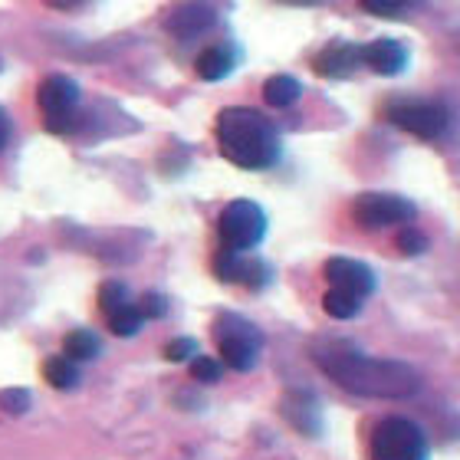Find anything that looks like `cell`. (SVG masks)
<instances>
[{
    "mask_svg": "<svg viewBox=\"0 0 460 460\" xmlns=\"http://www.w3.org/2000/svg\"><path fill=\"white\" fill-rule=\"evenodd\" d=\"M313 358L349 394L411 398L421 388L418 368H411L408 362H394V358H372V355L358 352L349 339H326V342L313 345Z\"/></svg>",
    "mask_w": 460,
    "mask_h": 460,
    "instance_id": "6da1fadb",
    "label": "cell"
},
{
    "mask_svg": "<svg viewBox=\"0 0 460 460\" xmlns=\"http://www.w3.org/2000/svg\"><path fill=\"white\" fill-rule=\"evenodd\" d=\"M214 138L230 164L243 172H267L279 162V132L267 115L247 106H234L217 112L214 119Z\"/></svg>",
    "mask_w": 460,
    "mask_h": 460,
    "instance_id": "7a4b0ae2",
    "label": "cell"
},
{
    "mask_svg": "<svg viewBox=\"0 0 460 460\" xmlns=\"http://www.w3.org/2000/svg\"><path fill=\"white\" fill-rule=\"evenodd\" d=\"M368 457L372 460H428L431 447L428 438L411 418L392 414L375 424L372 438H368Z\"/></svg>",
    "mask_w": 460,
    "mask_h": 460,
    "instance_id": "3957f363",
    "label": "cell"
},
{
    "mask_svg": "<svg viewBox=\"0 0 460 460\" xmlns=\"http://www.w3.org/2000/svg\"><path fill=\"white\" fill-rule=\"evenodd\" d=\"M217 349H221V365L234 368V372H250L260 358L263 349V332H260L250 319L237 316V313H224L214 319L211 326Z\"/></svg>",
    "mask_w": 460,
    "mask_h": 460,
    "instance_id": "277c9868",
    "label": "cell"
},
{
    "mask_svg": "<svg viewBox=\"0 0 460 460\" xmlns=\"http://www.w3.org/2000/svg\"><path fill=\"white\" fill-rule=\"evenodd\" d=\"M267 214L257 201H247V198H237L230 201L221 211V221H217V237H221L224 250H237V253H250L253 247L263 243L267 237Z\"/></svg>",
    "mask_w": 460,
    "mask_h": 460,
    "instance_id": "5b68a950",
    "label": "cell"
},
{
    "mask_svg": "<svg viewBox=\"0 0 460 460\" xmlns=\"http://www.w3.org/2000/svg\"><path fill=\"white\" fill-rule=\"evenodd\" d=\"M385 119L394 128H402V132L414 135V138H424V142H438L451 128L447 106L431 102V99H394L385 109Z\"/></svg>",
    "mask_w": 460,
    "mask_h": 460,
    "instance_id": "8992f818",
    "label": "cell"
},
{
    "mask_svg": "<svg viewBox=\"0 0 460 460\" xmlns=\"http://www.w3.org/2000/svg\"><path fill=\"white\" fill-rule=\"evenodd\" d=\"M37 106H40V115H43L47 132L69 135L79 122V86H76V79L63 76V73H53V76H47L37 89Z\"/></svg>",
    "mask_w": 460,
    "mask_h": 460,
    "instance_id": "52a82bcc",
    "label": "cell"
},
{
    "mask_svg": "<svg viewBox=\"0 0 460 460\" xmlns=\"http://www.w3.org/2000/svg\"><path fill=\"white\" fill-rule=\"evenodd\" d=\"M414 217V204L398 194H358L352 201V221L365 230H382V227H404Z\"/></svg>",
    "mask_w": 460,
    "mask_h": 460,
    "instance_id": "ba28073f",
    "label": "cell"
},
{
    "mask_svg": "<svg viewBox=\"0 0 460 460\" xmlns=\"http://www.w3.org/2000/svg\"><path fill=\"white\" fill-rule=\"evenodd\" d=\"M217 23H221V13H217V7L208 4V0H181V4H174L172 10H164V17H162L164 33H172L174 40L204 37V33H211Z\"/></svg>",
    "mask_w": 460,
    "mask_h": 460,
    "instance_id": "9c48e42d",
    "label": "cell"
},
{
    "mask_svg": "<svg viewBox=\"0 0 460 460\" xmlns=\"http://www.w3.org/2000/svg\"><path fill=\"white\" fill-rule=\"evenodd\" d=\"M211 270L221 283H240V287H247V289H267L270 283H273V270H270V263L243 257V253H237V250H224V253H217Z\"/></svg>",
    "mask_w": 460,
    "mask_h": 460,
    "instance_id": "30bf717a",
    "label": "cell"
},
{
    "mask_svg": "<svg viewBox=\"0 0 460 460\" xmlns=\"http://www.w3.org/2000/svg\"><path fill=\"white\" fill-rule=\"evenodd\" d=\"M323 277L329 279V287L332 289H342V293H349V296L355 299H368L375 293V273L368 263H362V260H349V257H332L326 260V267H323Z\"/></svg>",
    "mask_w": 460,
    "mask_h": 460,
    "instance_id": "8fae6325",
    "label": "cell"
},
{
    "mask_svg": "<svg viewBox=\"0 0 460 460\" xmlns=\"http://www.w3.org/2000/svg\"><path fill=\"white\" fill-rule=\"evenodd\" d=\"M313 69L326 79H349L352 73L362 69V47H358V43L336 40V43L323 47L316 57H313Z\"/></svg>",
    "mask_w": 460,
    "mask_h": 460,
    "instance_id": "7c38bea8",
    "label": "cell"
},
{
    "mask_svg": "<svg viewBox=\"0 0 460 460\" xmlns=\"http://www.w3.org/2000/svg\"><path fill=\"white\" fill-rule=\"evenodd\" d=\"M362 66L378 76H398L408 66V49L398 40H372L368 47H362Z\"/></svg>",
    "mask_w": 460,
    "mask_h": 460,
    "instance_id": "4fadbf2b",
    "label": "cell"
},
{
    "mask_svg": "<svg viewBox=\"0 0 460 460\" xmlns=\"http://www.w3.org/2000/svg\"><path fill=\"white\" fill-rule=\"evenodd\" d=\"M283 418L289 421V428H296L299 434H309V438H316L323 431L319 402L309 392H289L283 402Z\"/></svg>",
    "mask_w": 460,
    "mask_h": 460,
    "instance_id": "5bb4252c",
    "label": "cell"
},
{
    "mask_svg": "<svg viewBox=\"0 0 460 460\" xmlns=\"http://www.w3.org/2000/svg\"><path fill=\"white\" fill-rule=\"evenodd\" d=\"M237 63H240V49L234 43H214V47H208L198 57L194 69H198V76L204 83H221L224 76H230L237 69Z\"/></svg>",
    "mask_w": 460,
    "mask_h": 460,
    "instance_id": "9a60e30c",
    "label": "cell"
},
{
    "mask_svg": "<svg viewBox=\"0 0 460 460\" xmlns=\"http://www.w3.org/2000/svg\"><path fill=\"white\" fill-rule=\"evenodd\" d=\"M299 96H303L299 79L287 76V73L270 76L267 83H263V102H267V106H273V109H289Z\"/></svg>",
    "mask_w": 460,
    "mask_h": 460,
    "instance_id": "2e32d148",
    "label": "cell"
},
{
    "mask_svg": "<svg viewBox=\"0 0 460 460\" xmlns=\"http://www.w3.org/2000/svg\"><path fill=\"white\" fill-rule=\"evenodd\" d=\"M43 375H47V382L53 388L69 392V388L79 385V362H73L69 355H49L47 362H43Z\"/></svg>",
    "mask_w": 460,
    "mask_h": 460,
    "instance_id": "e0dca14e",
    "label": "cell"
},
{
    "mask_svg": "<svg viewBox=\"0 0 460 460\" xmlns=\"http://www.w3.org/2000/svg\"><path fill=\"white\" fill-rule=\"evenodd\" d=\"M63 349L69 355L73 362H93L99 352H102V342H99V336L93 332V329H73L66 339H63Z\"/></svg>",
    "mask_w": 460,
    "mask_h": 460,
    "instance_id": "ac0fdd59",
    "label": "cell"
},
{
    "mask_svg": "<svg viewBox=\"0 0 460 460\" xmlns=\"http://www.w3.org/2000/svg\"><path fill=\"white\" fill-rule=\"evenodd\" d=\"M365 13L372 17H385V20H404L411 17L414 10L424 7V0H358Z\"/></svg>",
    "mask_w": 460,
    "mask_h": 460,
    "instance_id": "d6986e66",
    "label": "cell"
},
{
    "mask_svg": "<svg viewBox=\"0 0 460 460\" xmlns=\"http://www.w3.org/2000/svg\"><path fill=\"white\" fill-rule=\"evenodd\" d=\"M323 309H326V316H332V319H355L362 313V299L349 296L342 289H329L326 296H323Z\"/></svg>",
    "mask_w": 460,
    "mask_h": 460,
    "instance_id": "ffe728a7",
    "label": "cell"
},
{
    "mask_svg": "<svg viewBox=\"0 0 460 460\" xmlns=\"http://www.w3.org/2000/svg\"><path fill=\"white\" fill-rule=\"evenodd\" d=\"M109 329H112L115 336H135L138 329H142V313H138V306H132V303H125V306L112 309L109 313Z\"/></svg>",
    "mask_w": 460,
    "mask_h": 460,
    "instance_id": "44dd1931",
    "label": "cell"
},
{
    "mask_svg": "<svg viewBox=\"0 0 460 460\" xmlns=\"http://www.w3.org/2000/svg\"><path fill=\"white\" fill-rule=\"evenodd\" d=\"M191 362V378L201 385H214L221 382L224 375V365L217 362V358H208V355H194V358H188Z\"/></svg>",
    "mask_w": 460,
    "mask_h": 460,
    "instance_id": "7402d4cb",
    "label": "cell"
},
{
    "mask_svg": "<svg viewBox=\"0 0 460 460\" xmlns=\"http://www.w3.org/2000/svg\"><path fill=\"white\" fill-rule=\"evenodd\" d=\"M128 303V289L122 287V283H115V279H109V283H102L99 287V309L102 313H112V309H119V306H125Z\"/></svg>",
    "mask_w": 460,
    "mask_h": 460,
    "instance_id": "603a6c76",
    "label": "cell"
},
{
    "mask_svg": "<svg viewBox=\"0 0 460 460\" xmlns=\"http://www.w3.org/2000/svg\"><path fill=\"white\" fill-rule=\"evenodd\" d=\"M138 313H142V319H164L168 316V296L158 293V289H148L138 299Z\"/></svg>",
    "mask_w": 460,
    "mask_h": 460,
    "instance_id": "cb8c5ba5",
    "label": "cell"
},
{
    "mask_svg": "<svg viewBox=\"0 0 460 460\" xmlns=\"http://www.w3.org/2000/svg\"><path fill=\"white\" fill-rule=\"evenodd\" d=\"M394 243H398V250H402V253H408V257H418V253H424V250H428V237H424L421 230H414V227L398 230Z\"/></svg>",
    "mask_w": 460,
    "mask_h": 460,
    "instance_id": "d4e9b609",
    "label": "cell"
},
{
    "mask_svg": "<svg viewBox=\"0 0 460 460\" xmlns=\"http://www.w3.org/2000/svg\"><path fill=\"white\" fill-rule=\"evenodd\" d=\"M198 355V339H172V342L164 345V358L168 362H188V358H194Z\"/></svg>",
    "mask_w": 460,
    "mask_h": 460,
    "instance_id": "484cf974",
    "label": "cell"
},
{
    "mask_svg": "<svg viewBox=\"0 0 460 460\" xmlns=\"http://www.w3.org/2000/svg\"><path fill=\"white\" fill-rule=\"evenodd\" d=\"M30 392L27 388H7V392H0V408L7 414H23L30 408Z\"/></svg>",
    "mask_w": 460,
    "mask_h": 460,
    "instance_id": "4316f807",
    "label": "cell"
},
{
    "mask_svg": "<svg viewBox=\"0 0 460 460\" xmlns=\"http://www.w3.org/2000/svg\"><path fill=\"white\" fill-rule=\"evenodd\" d=\"M89 0H47V7L53 10H66V13H73V10H83Z\"/></svg>",
    "mask_w": 460,
    "mask_h": 460,
    "instance_id": "83f0119b",
    "label": "cell"
},
{
    "mask_svg": "<svg viewBox=\"0 0 460 460\" xmlns=\"http://www.w3.org/2000/svg\"><path fill=\"white\" fill-rule=\"evenodd\" d=\"M10 132H13V128H10V119H7V112H4V109H0V152H4V148H7V142H10Z\"/></svg>",
    "mask_w": 460,
    "mask_h": 460,
    "instance_id": "f1b7e54d",
    "label": "cell"
},
{
    "mask_svg": "<svg viewBox=\"0 0 460 460\" xmlns=\"http://www.w3.org/2000/svg\"><path fill=\"white\" fill-rule=\"evenodd\" d=\"M277 4H293V7H303V4H323V0H277Z\"/></svg>",
    "mask_w": 460,
    "mask_h": 460,
    "instance_id": "f546056e",
    "label": "cell"
}]
</instances>
